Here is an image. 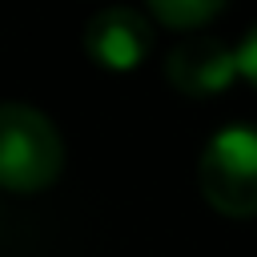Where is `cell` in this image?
<instances>
[{
    "label": "cell",
    "mask_w": 257,
    "mask_h": 257,
    "mask_svg": "<svg viewBox=\"0 0 257 257\" xmlns=\"http://www.w3.org/2000/svg\"><path fill=\"white\" fill-rule=\"evenodd\" d=\"M153 48V24L128 4L100 8L84 24V52L108 72H133Z\"/></svg>",
    "instance_id": "3957f363"
},
{
    "label": "cell",
    "mask_w": 257,
    "mask_h": 257,
    "mask_svg": "<svg viewBox=\"0 0 257 257\" xmlns=\"http://www.w3.org/2000/svg\"><path fill=\"white\" fill-rule=\"evenodd\" d=\"M64 169V141L56 124L32 108L4 100L0 104V189L36 193L52 185Z\"/></svg>",
    "instance_id": "6da1fadb"
},
{
    "label": "cell",
    "mask_w": 257,
    "mask_h": 257,
    "mask_svg": "<svg viewBox=\"0 0 257 257\" xmlns=\"http://www.w3.org/2000/svg\"><path fill=\"white\" fill-rule=\"evenodd\" d=\"M221 0H153L149 12L169 28H201L213 16H221Z\"/></svg>",
    "instance_id": "5b68a950"
},
{
    "label": "cell",
    "mask_w": 257,
    "mask_h": 257,
    "mask_svg": "<svg viewBox=\"0 0 257 257\" xmlns=\"http://www.w3.org/2000/svg\"><path fill=\"white\" fill-rule=\"evenodd\" d=\"M201 197L233 221L257 217V124H225L197 161Z\"/></svg>",
    "instance_id": "7a4b0ae2"
},
{
    "label": "cell",
    "mask_w": 257,
    "mask_h": 257,
    "mask_svg": "<svg viewBox=\"0 0 257 257\" xmlns=\"http://www.w3.org/2000/svg\"><path fill=\"white\" fill-rule=\"evenodd\" d=\"M237 72L257 88V24L241 36V44H237Z\"/></svg>",
    "instance_id": "8992f818"
},
{
    "label": "cell",
    "mask_w": 257,
    "mask_h": 257,
    "mask_svg": "<svg viewBox=\"0 0 257 257\" xmlns=\"http://www.w3.org/2000/svg\"><path fill=\"white\" fill-rule=\"evenodd\" d=\"M165 76L185 96H217L221 88H229L241 76L237 72V48H229L221 36H209V32L185 36L165 56Z\"/></svg>",
    "instance_id": "277c9868"
}]
</instances>
